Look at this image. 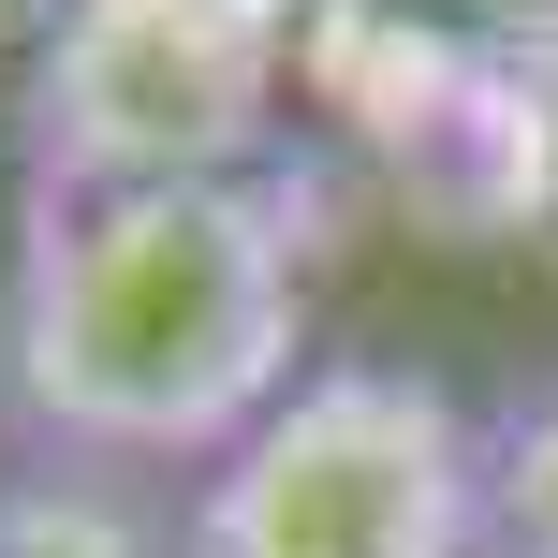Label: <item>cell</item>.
<instances>
[{
  "mask_svg": "<svg viewBox=\"0 0 558 558\" xmlns=\"http://www.w3.org/2000/svg\"><path fill=\"white\" fill-rule=\"evenodd\" d=\"M308 383V221L279 177L221 192H15L0 251V441L45 471L235 456Z\"/></svg>",
  "mask_w": 558,
  "mask_h": 558,
  "instance_id": "cell-1",
  "label": "cell"
},
{
  "mask_svg": "<svg viewBox=\"0 0 558 558\" xmlns=\"http://www.w3.org/2000/svg\"><path fill=\"white\" fill-rule=\"evenodd\" d=\"M177 558H485V412L441 367L324 353L177 485Z\"/></svg>",
  "mask_w": 558,
  "mask_h": 558,
  "instance_id": "cell-2",
  "label": "cell"
},
{
  "mask_svg": "<svg viewBox=\"0 0 558 558\" xmlns=\"http://www.w3.org/2000/svg\"><path fill=\"white\" fill-rule=\"evenodd\" d=\"M279 0H74L15 74V192H221L279 162Z\"/></svg>",
  "mask_w": 558,
  "mask_h": 558,
  "instance_id": "cell-3",
  "label": "cell"
},
{
  "mask_svg": "<svg viewBox=\"0 0 558 558\" xmlns=\"http://www.w3.org/2000/svg\"><path fill=\"white\" fill-rule=\"evenodd\" d=\"M0 558H177V500H133V471H45L0 485Z\"/></svg>",
  "mask_w": 558,
  "mask_h": 558,
  "instance_id": "cell-4",
  "label": "cell"
},
{
  "mask_svg": "<svg viewBox=\"0 0 558 558\" xmlns=\"http://www.w3.org/2000/svg\"><path fill=\"white\" fill-rule=\"evenodd\" d=\"M485 558H558V367L485 412Z\"/></svg>",
  "mask_w": 558,
  "mask_h": 558,
  "instance_id": "cell-5",
  "label": "cell"
}]
</instances>
